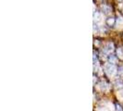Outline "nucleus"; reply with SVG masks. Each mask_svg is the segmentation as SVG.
Segmentation results:
<instances>
[{
    "label": "nucleus",
    "instance_id": "obj_3",
    "mask_svg": "<svg viewBox=\"0 0 123 111\" xmlns=\"http://www.w3.org/2000/svg\"><path fill=\"white\" fill-rule=\"evenodd\" d=\"M101 9H102V11H103L104 14H105V15L110 14L111 11H112V9H111L110 6H106V5H103V6H101Z\"/></svg>",
    "mask_w": 123,
    "mask_h": 111
},
{
    "label": "nucleus",
    "instance_id": "obj_2",
    "mask_svg": "<svg viewBox=\"0 0 123 111\" xmlns=\"http://www.w3.org/2000/svg\"><path fill=\"white\" fill-rule=\"evenodd\" d=\"M113 49H114V44L112 43H107L105 45V48H104L103 51L107 54V53H111L113 51Z\"/></svg>",
    "mask_w": 123,
    "mask_h": 111
},
{
    "label": "nucleus",
    "instance_id": "obj_9",
    "mask_svg": "<svg viewBox=\"0 0 123 111\" xmlns=\"http://www.w3.org/2000/svg\"><path fill=\"white\" fill-rule=\"evenodd\" d=\"M116 110L117 111H123V109H122V107L120 106L119 105H116Z\"/></svg>",
    "mask_w": 123,
    "mask_h": 111
},
{
    "label": "nucleus",
    "instance_id": "obj_11",
    "mask_svg": "<svg viewBox=\"0 0 123 111\" xmlns=\"http://www.w3.org/2000/svg\"><path fill=\"white\" fill-rule=\"evenodd\" d=\"M119 94H120V96H121V97L123 98V90H122V91H120V92H119Z\"/></svg>",
    "mask_w": 123,
    "mask_h": 111
},
{
    "label": "nucleus",
    "instance_id": "obj_12",
    "mask_svg": "<svg viewBox=\"0 0 123 111\" xmlns=\"http://www.w3.org/2000/svg\"><path fill=\"white\" fill-rule=\"evenodd\" d=\"M118 1H123V0H118Z\"/></svg>",
    "mask_w": 123,
    "mask_h": 111
},
{
    "label": "nucleus",
    "instance_id": "obj_4",
    "mask_svg": "<svg viewBox=\"0 0 123 111\" xmlns=\"http://www.w3.org/2000/svg\"><path fill=\"white\" fill-rule=\"evenodd\" d=\"M99 88H100L102 91H105V90L108 88V85H107V83H106L105 81H101V82L99 83Z\"/></svg>",
    "mask_w": 123,
    "mask_h": 111
},
{
    "label": "nucleus",
    "instance_id": "obj_1",
    "mask_svg": "<svg viewBox=\"0 0 123 111\" xmlns=\"http://www.w3.org/2000/svg\"><path fill=\"white\" fill-rule=\"evenodd\" d=\"M117 68H116L115 64H112V63H107V64H105V70L108 76H114V75L116 74V72H117Z\"/></svg>",
    "mask_w": 123,
    "mask_h": 111
},
{
    "label": "nucleus",
    "instance_id": "obj_10",
    "mask_svg": "<svg viewBox=\"0 0 123 111\" xmlns=\"http://www.w3.org/2000/svg\"><path fill=\"white\" fill-rule=\"evenodd\" d=\"M117 70H118V72H119L120 74H123V67L118 68V69H117Z\"/></svg>",
    "mask_w": 123,
    "mask_h": 111
},
{
    "label": "nucleus",
    "instance_id": "obj_5",
    "mask_svg": "<svg viewBox=\"0 0 123 111\" xmlns=\"http://www.w3.org/2000/svg\"><path fill=\"white\" fill-rule=\"evenodd\" d=\"M105 23L107 26H113V25L115 24V18H106V21H105Z\"/></svg>",
    "mask_w": 123,
    "mask_h": 111
},
{
    "label": "nucleus",
    "instance_id": "obj_7",
    "mask_svg": "<svg viewBox=\"0 0 123 111\" xmlns=\"http://www.w3.org/2000/svg\"><path fill=\"white\" fill-rule=\"evenodd\" d=\"M117 56H118V57H119V58L123 59V48L119 47V48L117 50Z\"/></svg>",
    "mask_w": 123,
    "mask_h": 111
},
{
    "label": "nucleus",
    "instance_id": "obj_8",
    "mask_svg": "<svg viewBox=\"0 0 123 111\" xmlns=\"http://www.w3.org/2000/svg\"><path fill=\"white\" fill-rule=\"evenodd\" d=\"M93 18H94V19L101 20V15H100L99 13H96V15H95V14H93Z\"/></svg>",
    "mask_w": 123,
    "mask_h": 111
},
{
    "label": "nucleus",
    "instance_id": "obj_6",
    "mask_svg": "<svg viewBox=\"0 0 123 111\" xmlns=\"http://www.w3.org/2000/svg\"><path fill=\"white\" fill-rule=\"evenodd\" d=\"M108 61H109V63L115 64V63H116V61H117V57H116L115 56L110 55L109 56H108Z\"/></svg>",
    "mask_w": 123,
    "mask_h": 111
}]
</instances>
